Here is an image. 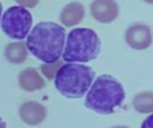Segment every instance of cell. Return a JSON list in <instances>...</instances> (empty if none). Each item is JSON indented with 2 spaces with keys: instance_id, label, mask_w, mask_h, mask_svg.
Segmentation results:
<instances>
[{
  "instance_id": "2e32d148",
  "label": "cell",
  "mask_w": 153,
  "mask_h": 128,
  "mask_svg": "<svg viewBox=\"0 0 153 128\" xmlns=\"http://www.w3.org/2000/svg\"><path fill=\"white\" fill-rule=\"evenodd\" d=\"M0 128H7V123L4 121L3 118H0Z\"/></svg>"
},
{
  "instance_id": "6da1fadb",
  "label": "cell",
  "mask_w": 153,
  "mask_h": 128,
  "mask_svg": "<svg viewBox=\"0 0 153 128\" xmlns=\"http://www.w3.org/2000/svg\"><path fill=\"white\" fill-rule=\"evenodd\" d=\"M65 42L66 31L63 26L53 21H40L30 31L26 47L36 59L48 64L61 59Z\"/></svg>"
},
{
  "instance_id": "7c38bea8",
  "label": "cell",
  "mask_w": 153,
  "mask_h": 128,
  "mask_svg": "<svg viewBox=\"0 0 153 128\" xmlns=\"http://www.w3.org/2000/svg\"><path fill=\"white\" fill-rule=\"evenodd\" d=\"M133 108L138 113H153V92H140L133 97Z\"/></svg>"
},
{
  "instance_id": "e0dca14e",
  "label": "cell",
  "mask_w": 153,
  "mask_h": 128,
  "mask_svg": "<svg viewBox=\"0 0 153 128\" xmlns=\"http://www.w3.org/2000/svg\"><path fill=\"white\" fill-rule=\"evenodd\" d=\"M110 128H130V127H128V126H113Z\"/></svg>"
},
{
  "instance_id": "277c9868",
  "label": "cell",
  "mask_w": 153,
  "mask_h": 128,
  "mask_svg": "<svg viewBox=\"0 0 153 128\" xmlns=\"http://www.w3.org/2000/svg\"><path fill=\"white\" fill-rule=\"evenodd\" d=\"M101 53V39L91 28H74L67 35L62 58L66 63H89Z\"/></svg>"
},
{
  "instance_id": "5b68a950",
  "label": "cell",
  "mask_w": 153,
  "mask_h": 128,
  "mask_svg": "<svg viewBox=\"0 0 153 128\" xmlns=\"http://www.w3.org/2000/svg\"><path fill=\"white\" fill-rule=\"evenodd\" d=\"M1 29L7 37L22 42L28 36L32 27V15L27 8L12 5L1 15Z\"/></svg>"
},
{
  "instance_id": "30bf717a",
  "label": "cell",
  "mask_w": 153,
  "mask_h": 128,
  "mask_svg": "<svg viewBox=\"0 0 153 128\" xmlns=\"http://www.w3.org/2000/svg\"><path fill=\"white\" fill-rule=\"evenodd\" d=\"M85 18V5L79 1H71L63 7L61 12V23L63 27H75Z\"/></svg>"
},
{
  "instance_id": "7a4b0ae2",
  "label": "cell",
  "mask_w": 153,
  "mask_h": 128,
  "mask_svg": "<svg viewBox=\"0 0 153 128\" xmlns=\"http://www.w3.org/2000/svg\"><path fill=\"white\" fill-rule=\"evenodd\" d=\"M124 100V86L114 76L103 73L91 83L85 97V107L100 115H111Z\"/></svg>"
},
{
  "instance_id": "9c48e42d",
  "label": "cell",
  "mask_w": 153,
  "mask_h": 128,
  "mask_svg": "<svg viewBox=\"0 0 153 128\" xmlns=\"http://www.w3.org/2000/svg\"><path fill=\"white\" fill-rule=\"evenodd\" d=\"M18 83L22 89L27 92H35L43 89L46 87V81L42 78L38 69L35 68H26L23 69L18 76Z\"/></svg>"
},
{
  "instance_id": "ac0fdd59",
  "label": "cell",
  "mask_w": 153,
  "mask_h": 128,
  "mask_svg": "<svg viewBox=\"0 0 153 128\" xmlns=\"http://www.w3.org/2000/svg\"><path fill=\"white\" fill-rule=\"evenodd\" d=\"M1 15H3V4L0 3V21H1Z\"/></svg>"
},
{
  "instance_id": "8992f818",
  "label": "cell",
  "mask_w": 153,
  "mask_h": 128,
  "mask_svg": "<svg viewBox=\"0 0 153 128\" xmlns=\"http://www.w3.org/2000/svg\"><path fill=\"white\" fill-rule=\"evenodd\" d=\"M125 42L136 51L146 50L152 44V31L146 24L134 23L125 32Z\"/></svg>"
},
{
  "instance_id": "8fae6325",
  "label": "cell",
  "mask_w": 153,
  "mask_h": 128,
  "mask_svg": "<svg viewBox=\"0 0 153 128\" xmlns=\"http://www.w3.org/2000/svg\"><path fill=\"white\" fill-rule=\"evenodd\" d=\"M4 56L11 64H22L28 58V50L26 47V43L15 42L10 43L4 48Z\"/></svg>"
},
{
  "instance_id": "ba28073f",
  "label": "cell",
  "mask_w": 153,
  "mask_h": 128,
  "mask_svg": "<svg viewBox=\"0 0 153 128\" xmlns=\"http://www.w3.org/2000/svg\"><path fill=\"white\" fill-rule=\"evenodd\" d=\"M19 118L27 126H39L47 118V110L40 103L28 100L19 107Z\"/></svg>"
},
{
  "instance_id": "4fadbf2b",
  "label": "cell",
  "mask_w": 153,
  "mask_h": 128,
  "mask_svg": "<svg viewBox=\"0 0 153 128\" xmlns=\"http://www.w3.org/2000/svg\"><path fill=\"white\" fill-rule=\"evenodd\" d=\"M65 63L59 59V60L54 61V63H48V64H42L40 65V72H42V75L45 76L47 80H54V78H55L56 72H58V69L62 67Z\"/></svg>"
},
{
  "instance_id": "3957f363",
  "label": "cell",
  "mask_w": 153,
  "mask_h": 128,
  "mask_svg": "<svg viewBox=\"0 0 153 128\" xmlns=\"http://www.w3.org/2000/svg\"><path fill=\"white\" fill-rule=\"evenodd\" d=\"M94 69L89 65L66 63L58 69L54 83L62 96L67 99H79L85 96L94 80Z\"/></svg>"
},
{
  "instance_id": "d6986e66",
  "label": "cell",
  "mask_w": 153,
  "mask_h": 128,
  "mask_svg": "<svg viewBox=\"0 0 153 128\" xmlns=\"http://www.w3.org/2000/svg\"><path fill=\"white\" fill-rule=\"evenodd\" d=\"M145 3H148V4H152L153 5V0H144Z\"/></svg>"
},
{
  "instance_id": "9a60e30c",
  "label": "cell",
  "mask_w": 153,
  "mask_h": 128,
  "mask_svg": "<svg viewBox=\"0 0 153 128\" xmlns=\"http://www.w3.org/2000/svg\"><path fill=\"white\" fill-rule=\"evenodd\" d=\"M141 128H153V113L145 118V120L141 123Z\"/></svg>"
},
{
  "instance_id": "5bb4252c",
  "label": "cell",
  "mask_w": 153,
  "mask_h": 128,
  "mask_svg": "<svg viewBox=\"0 0 153 128\" xmlns=\"http://www.w3.org/2000/svg\"><path fill=\"white\" fill-rule=\"evenodd\" d=\"M19 3V5L23 8H34L38 5L39 0H16Z\"/></svg>"
},
{
  "instance_id": "52a82bcc",
  "label": "cell",
  "mask_w": 153,
  "mask_h": 128,
  "mask_svg": "<svg viewBox=\"0 0 153 128\" xmlns=\"http://www.w3.org/2000/svg\"><path fill=\"white\" fill-rule=\"evenodd\" d=\"M91 16L102 24H110L118 18L120 5L117 0H93L90 3Z\"/></svg>"
}]
</instances>
